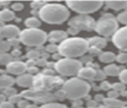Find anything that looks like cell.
Listing matches in <instances>:
<instances>
[{
    "mask_svg": "<svg viewBox=\"0 0 127 108\" xmlns=\"http://www.w3.org/2000/svg\"><path fill=\"white\" fill-rule=\"evenodd\" d=\"M104 3L107 6V8L113 9V10L127 9V1H105Z\"/></svg>",
    "mask_w": 127,
    "mask_h": 108,
    "instance_id": "obj_21",
    "label": "cell"
},
{
    "mask_svg": "<svg viewBox=\"0 0 127 108\" xmlns=\"http://www.w3.org/2000/svg\"><path fill=\"white\" fill-rule=\"evenodd\" d=\"M63 91L66 98L72 100H78L85 98L90 91V85L87 81L78 77H72L64 82Z\"/></svg>",
    "mask_w": 127,
    "mask_h": 108,
    "instance_id": "obj_3",
    "label": "cell"
},
{
    "mask_svg": "<svg viewBox=\"0 0 127 108\" xmlns=\"http://www.w3.org/2000/svg\"><path fill=\"white\" fill-rule=\"evenodd\" d=\"M113 44L119 50L127 53V26L123 27V28H119L113 35Z\"/></svg>",
    "mask_w": 127,
    "mask_h": 108,
    "instance_id": "obj_9",
    "label": "cell"
},
{
    "mask_svg": "<svg viewBox=\"0 0 127 108\" xmlns=\"http://www.w3.org/2000/svg\"><path fill=\"white\" fill-rule=\"evenodd\" d=\"M119 95H121V93H118V91H116V90H113V89H110V90L107 91V98L117 99V98L119 97Z\"/></svg>",
    "mask_w": 127,
    "mask_h": 108,
    "instance_id": "obj_33",
    "label": "cell"
},
{
    "mask_svg": "<svg viewBox=\"0 0 127 108\" xmlns=\"http://www.w3.org/2000/svg\"><path fill=\"white\" fill-rule=\"evenodd\" d=\"M118 77H119L121 82H123L124 85H127V69H123V70L121 71Z\"/></svg>",
    "mask_w": 127,
    "mask_h": 108,
    "instance_id": "obj_32",
    "label": "cell"
},
{
    "mask_svg": "<svg viewBox=\"0 0 127 108\" xmlns=\"http://www.w3.org/2000/svg\"><path fill=\"white\" fill-rule=\"evenodd\" d=\"M123 69L121 68L119 66L117 65H114V64H109L107 66H105V68L103 69V71L105 73L106 76H112V77H116V76H119L121 71Z\"/></svg>",
    "mask_w": 127,
    "mask_h": 108,
    "instance_id": "obj_16",
    "label": "cell"
},
{
    "mask_svg": "<svg viewBox=\"0 0 127 108\" xmlns=\"http://www.w3.org/2000/svg\"><path fill=\"white\" fill-rule=\"evenodd\" d=\"M104 105L108 106L109 108H121L123 106H125V103L119 100L118 98L117 99H113V98H105L104 99Z\"/></svg>",
    "mask_w": 127,
    "mask_h": 108,
    "instance_id": "obj_22",
    "label": "cell"
},
{
    "mask_svg": "<svg viewBox=\"0 0 127 108\" xmlns=\"http://www.w3.org/2000/svg\"><path fill=\"white\" fill-rule=\"evenodd\" d=\"M104 99H105V97H104V95H101V94H97V95L94 97V100H95L96 103L104 102Z\"/></svg>",
    "mask_w": 127,
    "mask_h": 108,
    "instance_id": "obj_42",
    "label": "cell"
},
{
    "mask_svg": "<svg viewBox=\"0 0 127 108\" xmlns=\"http://www.w3.org/2000/svg\"><path fill=\"white\" fill-rule=\"evenodd\" d=\"M39 19L50 25L64 24L69 18L70 11L62 3H46L39 11Z\"/></svg>",
    "mask_w": 127,
    "mask_h": 108,
    "instance_id": "obj_1",
    "label": "cell"
},
{
    "mask_svg": "<svg viewBox=\"0 0 127 108\" xmlns=\"http://www.w3.org/2000/svg\"><path fill=\"white\" fill-rule=\"evenodd\" d=\"M8 41H9V44H10V46L12 47V46H18L20 40H17V38H13V39H10V40H8Z\"/></svg>",
    "mask_w": 127,
    "mask_h": 108,
    "instance_id": "obj_43",
    "label": "cell"
},
{
    "mask_svg": "<svg viewBox=\"0 0 127 108\" xmlns=\"http://www.w3.org/2000/svg\"><path fill=\"white\" fill-rule=\"evenodd\" d=\"M95 20L90 18L87 15H79L77 17H74L71 20H69V27H74V28L80 30H93L95 29Z\"/></svg>",
    "mask_w": 127,
    "mask_h": 108,
    "instance_id": "obj_8",
    "label": "cell"
},
{
    "mask_svg": "<svg viewBox=\"0 0 127 108\" xmlns=\"http://www.w3.org/2000/svg\"><path fill=\"white\" fill-rule=\"evenodd\" d=\"M76 108H78V107H76Z\"/></svg>",
    "mask_w": 127,
    "mask_h": 108,
    "instance_id": "obj_55",
    "label": "cell"
},
{
    "mask_svg": "<svg viewBox=\"0 0 127 108\" xmlns=\"http://www.w3.org/2000/svg\"><path fill=\"white\" fill-rule=\"evenodd\" d=\"M81 68V61L72 58H62L55 64L56 71L64 76H75Z\"/></svg>",
    "mask_w": 127,
    "mask_h": 108,
    "instance_id": "obj_6",
    "label": "cell"
},
{
    "mask_svg": "<svg viewBox=\"0 0 127 108\" xmlns=\"http://www.w3.org/2000/svg\"><path fill=\"white\" fill-rule=\"evenodd\" d=\"M27 108H39V107H38L37 105H35V104H32V105L29 104V105H28V107H27Z\"/></svg>",
    "mask_w": 127,
    "mask_h": 108,
    "instance_id": "obj_50",
    "label": "cell"
},
{
    "mask_svg": "<svg viewBox=\"0 0 127 108\" xmlns=\"http://www.w3.org/2000/svg\"><path fill=\"white\" fill-rule=\"evenodd\" d=\"M117 21L121 22V24L125 25V26H127V10L123 11V12H121L118 16H117Z\"/></svg>",
    "mask_w": 127,
    "mask_h": 108,
    "instance_id": "obj_27",
    "label": "cell"
},
{
    "mask_svg": "<svg viewBox=\"0 0 127 108\" xmlns=\"http://www.w3.org/2000/svg\"><path fill=\"white\" fill-rule=\"evenodd\" d=\"M89 49L88 41L80 37H71L67 38L58 45V53L60 56L65 58H72L76 59L86 54Z\"/></svg>",
    "mask_w": 127,
    "mask_h": 108,
    "instance_id": "obj_2",
    "label": "cell"
},
{
    "mask_svg": "<svg viewBox=\"0 0 127 108\" xmlns=\"http://www.w3.org/2000/svg\"><path fill=\"white\" fill-rule=\"evenodd\" d=\"M0 108H13V104L10 103L9 100H6V102L0 104Z\"/></svg>",
    "mask_w": 127,
    "mask_h": 108,
    "instance_id": "obj_40",
    "label": "cell"
},
{
    "mask_svg": "<svg viewBox=\"0 0 127 108\" xmlns=\"http://www.w3.org/2000/svg\"><path fill=\"white\" fill-rule=\"evenodd\" d=\"M10 48H11V46L8 40H0V54L7 53V51H9Z\"/></svg>",
    "mask_w": 127,
    "mask_h": 108,
    "instance_id": "obj_25",
    "label": "cell"
},
{
    "mask_svg": "<svg viewBox=\"0 0 127 108\" xmlns=\"http://www.w3.org/2000/svg\"><path fill=\"white\" fill-rule=\"evenodd\" d=\"M116 60L119 64H127V53H119L116 55Z\"/></svg>",
    "mask_w": 127,
    "mask_h": 108,
    "instance_id": "obj_28",
    "label": "cell"
},
{
    "mask_svg": "<svg viewBox=\"0 0 127 108\" xmlns=\"http://www.w3.org/2000/svg\"><path fill=\"white\" fill-rule=\"evenodd\" d=\"M105 77H106V75L103 70H100V69H96V75H95V77H94V80H100L101 81V80L105 79Z\"/></svg>",
    "mask_w": 127,
    "mask_h": 108,
    "instance_id": "obj_30",
    "label": "cell"
},
{
    "mask_svg": "<svg viewBox=\"0 0 127 108\" xmlns=\"http://www.w3.org/2000/svg\"><path fill=\"white\" fill-rule=\"evenodd\" d=\"M53 58H54V59H57V61H58V60H59V59H62V58H60V55H59V53H58V54H54Z\"/></svg>",
    "mask_w": 127,
    "mask_h": 108,
    "instance_id": "obj_49",
    "label": "cell"
},
{
    "mask_svg": "<svg viewBox=\"0 0 127 108\" xmlns=\"http://www.w3.org/2000/svg\"><path fill=\"white\" fill-rule=\"evenodd\" d=\"M68 9L76 11L80 15H88V13L96 12L103 7L104 1H66Z\"/></svg>",
    "mask_w": 127,
    "mask_h": 108,
    "instance_id": "obj_7",
    "label": "cell"
},
{
    "mask_svg": "<svg viewBox=\"0 0 127 108\" xmlns=\"http://www.w3.org/2000/svg\"><path fill=\"white\" fill-rule=\"evenodd\" d=\"M100 88L103 89V90H110L112 89V85L109 84L108 81H106V80H103V82H100Z\"/></svg>",
    "mask_w": 127,
    "mask_h": 108,
    "instance_id": "obj_37",
    "label": "cell"
},
{
    "mask_svg": "<svg viewBox=\"0 0 127 108\" xmlns=\"http://www.w3.org/2000/svg\"><path fill=\"white\" fill-rule=\"evenodd\" d=\"M46 50L48 53H51V54H56L58 51V46L56 44H49L48 46L46 47Z\"/></svg>",
    "mask_w": 127,
    "mask_h": 108,
    "instance_id": "obj_34",
    "label": "cell"
},
{
    "mask_svg": "<svg viewBox=\"0 0 127 108\" xmlns=\"http://www.w3.org/2000/svg\"><path fill=\"white\" fill-rule=\"evenodd\" d=\"M20 35V29L15 25H7V26L1 27V31H0V36L7 39H13V38L19 37Z\"/></svg>",
    "mask_w": 127,
    "mask_h": 108,
    "instance_id": "obj_11",
    "label": "cell"
},
{
    "mask_svg": "<svg viewBox=\"0 0 127 108\" xmlns=\"http://www.w3.org/2000/svg\"><path fill=\"white\" fill-rule=\"evenodd\" d=\"M25 26L29 29H38L41 26V20L37 17H29L25 20Z\"/></svg>",
    "mask_w": 127,
    "mask_h": 108,
    "instance_id": "obj_20",
    "label": "cell"
},
{
    "mask_svg": "<svg viewBox=\"0 0 127 108\" xmlns=\"http://www.w3.org/2000/svg\"><path fill=\"white\" fill-rule=\"evenodd\" d=\"M20 99H21V96H19V95H15V96H12V97L9 98V102L12 103V104H17V103L19 102Z\"/></svg>",
    "mask_w": 127,
    "mask_h": 108,
    "instance_id": "obj_41",
    "label": "cell"
},
{
    "mask_svg": "<svg viewBox=\"0 0 127 108\" xmlns=\"http://www.w3.org/2000/svg\"><path fill=\"white\" fill-rule=\"evenodd\" d=\"M0 31H1V27H0Z\"/></svg>",
    "mask_w": 127,
    "mask_h": 108,
    "instance_id": "obj_53",
    "label": "cell"
},
{
    "mask_svg": "<svg viewBox=\"0 0 127 108\" xmlns=\"http://www.w3.org/2000/svg\"><path fill=\"white\" fill-rule=\"evenodd\" d=\"M3 95L6 96V97L8 96V97L10 98V97H12V96L17 95V90H16L15 88H12V87H10V88L4 89V90H3Z\"/></svg>",
    "mask_w": 127,
    "mask_h": 108,
    "instance_id": "obj_31",
    "label": "cell"
},
{
    "mask_svg": "<svg viewBox=\"0 0 127 108\" xmlns=\"http://www.w3.org/2000/svg\"><path fill=\"white\" fill-rule=\"evenodd\" d=\"M87 108H93V107H87Z\"/></svg>",
    "mask_w": 127,
    "mask_h": 108,
    "instance_id": "obj_54",
    "label": "cell"
},
{
    "mask_svg": "<svg viewBox=\"0 0 127 108\" xmlns=\"http://www.w3.org/2000/svg\"><path fill=\"white\" fill-rule=\"evenodd\" d=\"M125 88H126V85H124L123 82H115V84L112 85L113 90H116V91H118V93L125 91Z\"/></svg>",
    "mask_w": 127,
    "mask_h": 108,
    "instance_id": "obj_26",
    "label": "cell"
},
{
    "mask_svg": "<svg viewBox=\"0 0 127 108\" xmlns=\"http://www.w3.org/2000/svg\"><path fill=\"white\" fill-rule=\"evenodd\" d=\"M96 108H109V107L106 106V105H100V106H97Z\"/></svg>",
    "mask_w": 127,
    "mask_h": 108,
    "instance_id": "obj_51",
    "label": "cell"
},
{
    "mask_svg": "<svg viewBox=\"0 0 127 108\" xmlns=\"http://www.w3.org/2000/svg\"><path fill=\"white\" fill-rule=\"evenodd\" d=\"M78 78L85 80V79H94L95 75H96V69H93L92 67H83L80 70L78 71Z\"/></svg>",
    "mask_w": 127,
    "mask_h": 108,
    "instance_id": "obj_15",
    "label": "cell"
},
{
    "mask_svg": "<svg viewBox=\"0 0 127 108\" xmlns=\"http://www.w3.org/2000/svg\"><path fill=\"white\" fill-rule=\"evenodd\" d=\"M28 105H29L28 100H27V99H22V98L17 103V106L19 108H27V107H28Z\"/></svg>",
    "mask_w": 127,
    "mask_h": 108,
    "instance_id": "obj_38",
    "label": "cell"
},
{
    "mask_svg": "<svg viewBox=\"0 0 127 108\" xmlns=\"http://www.w3.org/2000/svg\"><path fill=\"white\" fill-rule=\"evenodd\" d=\"M67 38H68V33L63 30H54L48 35V40L50 41V44H56V45H57V42H59V44L63 42Z\"/></svg>",
    "mask_w": 127,
    "mask_h": 108,
    "instance_id": "obj_13",
    "label": "cell"
},
{
    "mask_svg": "<svg viewBox=\"0 0 127 108\" xmlns=\"http://www.w3.org/2000/svg\"><path fill=\"white\" fill-rule=\"evenodd\" d=\"M37 65H39V66H45V65H46V60L45 59H38Z\"/></svg>",
    "mask_w": 127,
    "mask_h": 108,
    "instance_id": "obj_46",
    "label": "cell"
},
{
    "mask_svg": "<svg viewBox=\"0 0 127 108\" xmlns=\"http://www.w3.org/2000/svg\"><path fill=\"white\" fill-rule=\"evenodd\" d=\"M87 107H93V108H96L97 107V103L95 100H88L87 102Z\"/></svg>",
    "mask_w": 127,
    "mask_h": 108,
    "instance_id": "obj_44",
    "label": "cell"
},
{
    "mask_svg": "<svg viewBox=\"0 0 127 108\" xmlns=\"http://www.w3.org/2000/svg\"><path fill=\"white\" fill-rule=\"evenodd\" d=\"M78 32H79V30L76 29V28H74V27H69V28H68V31H67L68 35H71L72 37H75Z\"/></svg>",
    "mask_w": 127,
    "mask_h": 108,
    "instance_id": "obj_39",
    "label": "cell"
},
{
    "mask_svg": "<svg viewBox=\"0 0 127 108\" xmlns=\"http://www.w3.org/2000/svg\"><path fill=\"white\" fill-rule=\"evenodd\" d=\"M22 9H24V4L21 3V2H15V3H12V6H11V10L15 12V11H21Z\"/></svg>",
    "mask_w": 127,
    "mask_h": 108,
    "instance_id": "obj_35",
    "label": "cell"
},
{
    "mask_svg": "<svg viewBox=\"0 0 127 108\" xmlns=\"http://www.w3.org/2000/svg\"><path fill=\"white\" fill-rule=\"evenodd\" d=\"M6 69L11 75L20 76L22 74H25V71L27 70V64H25L22 61H18V60H12L6 66Z\"/></svg>",
    "mask_w": 127,
    "mask_h": 108,
    "instance_id": "obj_10",
    "label": "cell"
},
{
    "mask_svg": "<svg viewBox=\"0 0 127 108\" xmlns=\"http://www.w3.org/2000/svg\"><path fill=\"white\" fill-rule=\"evenodd\" d=\"M13 84H16V79L12 76L0 75V88L1 89L10 88V87H12Z\"/></svg>",
    "mask_w": 127,
    "mask_h": 108,
    "instance_id": "obj_17",
    "label": "cell"
},
{
    "mask_svg": "<svg viewBox=\"0 0 127 108\" xmlns=\"http://www.w3.org/2000/svg\"><path fill=\"white\" fill-rule=\"evenodd\" d=\"M88 41V46L89 48H96L101 50L103 48H105L106 45H107V41H106L105 38H101V37H93L90 38Z\"/></svg>",
    "mask_w": 127,
    "mask_h": 108,
    "instance_id": "obj_14",
    "label": "cell"
},
{
    "mask_svg": "<svg viewBox=\"0 0 127 108\" xmlns=\"http://www.w3.org/2000/svg\"><path fill=\"white\" fill-rule=\"evenodd\" d=\"M98 59L104 64H112L114 60H116V55L112 51H104L98 56Z\"/></svg>",
    "mask_w": 127,
    "mask_h": 108,
    "instance_id": "obj_19",
    "label": "cell"
},
{
    "mask_svg": "<svg viewBox=\"0 0 127 108\" xmlns=\"http://www.w3.org/2000/svg\"><path fill=\"white\" fill-rule=\"evenodd\" d=\"M39 108H68V107L64 104H59V103H47V104H44L42 106H40Z\"/></svg>",
    "mask_w": 127,
    "mask_h": 108,
    "instance_id": "obj_24",
    "label": "cell"
},
{
    "mask_svg": "<svg viewBox=\"0 0 127 108\" xmlns=\"http://www.w3.org/2000/svg\"><path fill=\"white\" fill-rule=\"evenodd\" d=\"M95 30L100 36L109 37L118 30V21L113 15L106 13L99 18V20H97L95 25Z\"/></svg>",
    "mask_w": 127,
    "mask_h": 108,
    "instance_id": "obj_5",
    "label": "cell"
},
{
    "mask_svg": "<svg viewBox=\"0 0 127 108\" xmlns=\"http://www.w3.org/2000/svg\"><path fill=\"white\" fill-rule=\"evenodd\" d=\"M9 4H10V1H0V6H3L4 8H7Z\"/></svg>",
    "mask_w": 127,
    "mask_h": 108,
    "instance_id": "obj_47",
    "label": "cell"
},
{
    "mask_svg": "<svg viewBox=\"0 0 127 108\" xmlns=\"http://www.w3.org/2000/svg\"><path fill=\"white\" fill-rule=\"evenodd\" d=\"M10 61H12V56L8 53L0 54V65H8Z\"/></svg>",
    "mask_w": 127,
    "mask_h": 108,
    "instance_id": "obj_23",
    "label": "cell"
},
{
    "mask_svg": "<svg viewBox=\"0 0 127 108\" xmlns=\"http://www.w3.org/2000/svg\"><path fill=\"white\" fill-rule=\"evenodd\" d=\"M33 78L32 75L30 74H22V75L18 76L16 78V84L19 87H22V88H28V87H31L33 85Z\"/></svg>",
    "mask_w": 127,
    "mask_h": 108,
    "instance_id": "obj_12",
    "label": "cell"
},
{
    "mask_svg": "<svg viewBox=\"0 0 127 108\" xmlns=\"http://www.w3.org/2000/svg\"><path fill=\"white\" fill-rule=\"evenodd\" d=\"M3 102H6V96H4L3 94H0V104Z\"/></svg>",
    "mask_w": 127,
    "mask_h": 108,
    "instance_id": "obj_48",
    "label": "cell"
},
{
    "mask_svg": "<svg viewBox=\"0 0 127 108\" xmlns=\"http://www.w3.org/2000/svg\"><path fill=\"white\" fill-rule=\"evenodd\" d=\"M15 12L9 8H3L2 10H0V20L3 22H8L15 19Z\"/></svg>",
    "mask_w": 127,
    "mask_h": 108,
    "instance_id": "obj_18",
    "label": "cell"
},
{
    "mask_svg": "<svg viewBox=\"0 0 127 108\" xmlns=\"http://www.w3.org/2000/svg\"><path fill=\"white\" fill-rule=\"evenodd\" d=\"M46 3H47V1H32L30 6L33 10H40Z\"/></svg>",
    "mask_w": 127,
    "mask_h": 108,
    "instance_id": "obj_29",
    "label": "cell"
},
{
    "mask_svg": "<svg viewBox=\"0 0 127 108\" xmlns=\"http://www.w3.org/2000/svg\"><path fill=\"white\" fill-rule=\"evenodd\" d=\"M44 75L46 76H53L54 75V70H50V69H46V70H44Z\"/></svg>",
    "mask_w": 127,
    "mask_h": 108,
    "instance_id": "obj_45",
    "label": "cell"
},
{
    "mask_svg": "<svg viewBox=\"0 0 127 108\" xmlns=\"http://www.w3.org/2000/svg\"><path fill=\"white\" fill-rule=\"evenodd\" d=\"M27 56H28V58L30 60H32V61L39 59V53H37V51H29Z\"/></svg>",
    "mask_w": 127,
    "mask_h": 108,
    "instance_id": "obj_36",
    "label": "cell"
},
{
    "mask_svg": "<svg viewBox=\"0 0 127 108\" xmlns=\"http://www.w3.org/2000/svg\"><path fill=\"white\" fill-rule=\"evenodd\" d=\"M19 40L26 46H42L48 40V35L41 29H24L20 31Z\"/></svg>",
    "mask_w": 127,
    "mask_h": 108,
    "instance_id": "obj_4",
    "label": "cell"
},
{
    "mask_svg": "<svg viewBox=\"0 0 127 108\" xmlns=\"http://www.w3.org/2000/svg\"><path fill=\"white\" fill-rule=\"evenodd\" d=\"M121 108H127V107H125V106H123V107H121Z\"/></svg>",
    "mask_w": 127,
    "mask_h": 108,
    "instance_id": "obj_52",
    "label": "cell"
}]
</instances>
